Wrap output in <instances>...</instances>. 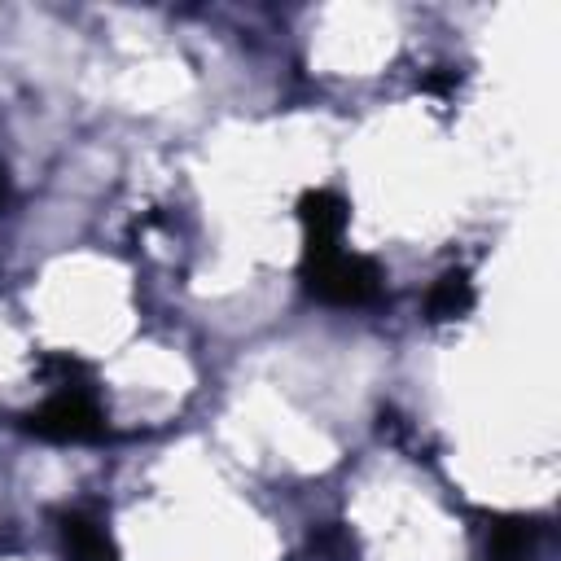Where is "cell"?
Wrapping results in <instances>:
<instances>
[{"instance_id":"1","label":"cell","mask_w":561,"mask_h":561,"mask_svg":"<svg viewBox=\"0 0 561 561\" xmlns=\"http://www.w3.org/2000/svg\"><path fill=\"white\" fill-rule=\"evenodd\" d=\"M36 430L57 434V439H84V434L101 430V412L93 408V399H88L84 391H62L36 417Z\"/></svg>"},{"instance_id":"2","label":"cell","mask_w":561,"mask_h":561,"mask_svg":"<svg viewBox=\"0 0 561 561\" xmlns=\"http://www.w3.org/2000/svg\"><path fill=\"white\" fill-rule=\"evenodd\" d=\"M66 540L75 544V553L84 557V561H106V553H110L106 540H101V535L88 522H66Z\"/></svg>"},{"instance_id":"3","label":"cell","mask_w":561,"mask_h":561,"mask_svg":"<svg viewBox=\"0 0 561 561\" xmlns=\"http://www.w3.org/2000/svg\"><path fill=\"white\" fill-rule=\"evenodd\" d=\"M465 303H469V290L461 277H448L439 285V294H434V312H456V307H465Z\"/></svg>"},{"instance_id":"4","label":"cell","mask_w":561,"mask_h":561,"mask_svg":"<svg viewBox=\"0 0 561 561\" xmlns=\"http://www.w3.org/2000/svg\"><path fill=\"white\" fill-rule=\"evenodd\" d=\"M0 202H5V171H0Z\"/></svg>"}]
</instances>
